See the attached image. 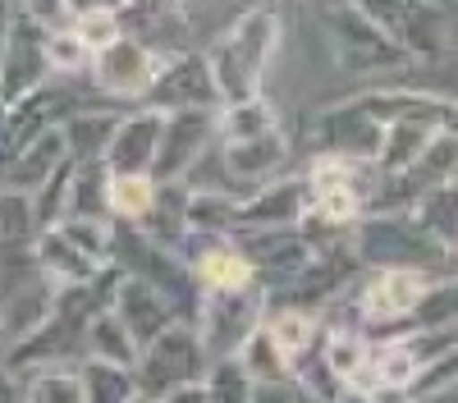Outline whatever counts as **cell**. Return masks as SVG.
<instances>
[{
	"label": "cell",
	"instance_id": "6da1fadb",
	"mask_svg": "<svg viewBox=\"0 0 458 403\" xmlns=\"http://www.w3.org/2000/svg\"><path fill=\"white\" fill-rule=\"evenodd\" d=\"M124 284V271L120 266H101V275L92 284H79V289H60L51 312L37 321L23 340H14L5 348V357H0V366H10V372L19 381H28L32 372H51V366H73L69 357L83 348L88 357V325L110 312L114 293H120Z\"/></svg>",
	"mask_w": 458,
	"mask_h": 403
},
{
	"label": "cell",
	"instance_id": "7a4b0ae2",
	"mask_svg": "<svg viewBox=\"0 0 458 403\" xmlns=\"http://www.w3.org/2000/svg\"><path fill=\"white\" fill-rule=\"evenodd\" d=\"M280 37H284L280 10L261 0V5L243 10L229 23V32H220L207 46V64H211L220 105H239V101L261 97V79H266V69H271V60L280 51Z\"/></svg>",
	"mask_w": 458,
	"mask_h": 403
},
{
	"label": "cell",
	"instance_id": "3957f363",
	"mask_svg": "<svg viewBox=\"0 0 458 403\" xmlns=\"http://www.w3.org/2000/svg\"><path fill=\"white\" fill-rule=\"evenodd\" d=\"M266 284H243V289H207L198 303V335L211 362H229L248 348V340L266 325Z\"/></svg>",
	"mask_w": 458,
	"mask_h": 403
},
{
	"label": "cell",
	"instance_id": "277c9868",
	"mask_svg": "<svg viewBox=\"0 0 458 403\" xmlns=\"http://www.w3.org/2000/svg\"><path fill=\"white\" fill-rule=\"evenodd\" d=\"M211 372V357L202 348V335L193 321H174L157 344H147L138 366H133V381H138V394L161 403L170 399L174 390L183 385H202Z\"/></svg>",
	"mask_w": 458,
	"mask_h": 403
},
{
	"label": "cell",
	"instance_id": "5b68a950",
	"mask_svg": "<svg viewBox=\"0 0 458 403\" xmlns=\"http://www.w3.org/2000/svg\"><path fill=\"white\" fill-rule=\"evenodd\" d=\"M353 252L358 262L371 271H390V266H412V271H427L431 256L449 252L440 248L417 215L403 211H371L353 225Z\"/></svg>",
	"mask_w": 458,
	"mask_h": 403
},
{
	"label": "cell",
	"instance_id": "8992f818",
	"mask_svg": "<svg viewBox=\"0 0 458 403\" xmlns=\"http://www.w3.org/2000/svg\"><path fill=\"white\" fill-rule=\"evenodd\" d=\"M47 32L37 19H28L23 10L10 14L5 32H0V105H19L28 92L47 88L51 69H47Z\"/></svg>",
	"mask_w": 458,
	"mask_h": 403
},
{
	"label": "cell",
	"instance_id": "52a82bcc",
	"mask_svg": "<svg viewBox=\"0 0 458 403\" xmlns=\"http://www.w3.org/2000/svg\"><path fill=\"white\" fill-rule=\"evenodd\" d=\"M326 32H330L335 60L349 69V73H386V69H394V64L408 60V51L394 46L362 10L349 5V0H339V5L326 10Z\"/></svg>",
	"mask_w": 458,
	"mask_h": 403
},
{
	"label": "cell",
	"instance_id": "ba28073f",
	"mask_svg": "<svg viewBox=\"0 0 458 403\" xmlns=\"http://www.w3.org/2000/svg\"><path fill=\"white\" fill-rule=\"evenodd\" d=\"M216 115L220 110H179V115H165L161 152H157V165H151V179L157 183H188L193 179V170L220 147Z\"/></svg>",
	"mask_w": 458,
	"mask_h": 403
},
{
	"label": "cell",
	"instance_id": "9c48e42d",
	"mask_svg": "<svg viewBox=\"0 0 458 403\" xmlns=\"http://www.w3.org/2000/svg\"><path fill=\"white\" fill-rule=\"evenodd\" d=\"M436 289L431 271H412V266H390V271H371L367 284L358 289V325H394L422 312L427 293Z\"/></svg>",
	"mask_w": 458,
	"mask_h": 403
},
{
	"label": "cell",
	"instance_id": "30bf717a",
	"mask_svg": "<svg viewBox=\"0 0 458 403\" xmlns=\"http://www.w3.org/2000/svg\"><path fill=\"white\" fill-rule=\"evenodd\" d=\"M147 110H161V115H179V110H220V92H216V79H211V64H207V51L188 46V51H174L165 55L157 83H151Z\"/></svg>",
	"mask_w": 458,
	"mask_h": 403
},
{
	"label": "cell",
	"instance_id": "8fae6325",
	"mask_svg": "<svg viewBox=\"0 0 458 403\" xmlns=\"http://www.w3.org/2000/svg\"><path fill=\"white\" fill-rule=\"evenodd\" d=\"M312 211V183L308 174H280L261 189L243 193L239 202V220H234V239L252 234V230H289L302 225Z\"/></svg>",
	"mask_w": 458,
	"mask_h": 403
},
{
	"label": "cell",
	"instance_id": "7c38bea8",
	"mask_svg": "<svg viewBox=\"0 0 458 403\" xmlns=\"http://www.w3.org/2000/svg\"><path fill=\"white\" fill-rule=\"evenodd\" d=\"M353 10H362L394 46H403L408 55H436L445 46V28H440V10L427 0H349Z\"/></svg>",
	"mask_w": 458,
	"mask_h": 403
},
{
	"label": "cell",
	"instance_id": "4fadbf2b",
	"mask_svg": "<svg viewBox=\"0 0 458 403\" xmlns=\"http://www.w3.org/2000/svg\"><path fill=\"white\" fill-rule=\"evenodd\" d=\"M234 243L248 256L257 284H266V289L284 284L289 275H298L308 262H317V248H312L308 234H302V225H289V230H252V234H239Z\"/></svg>",
	"mask_w": 458,
	"mask_h": 403
},
{
	"label": "cell",
	"instance_id": "5bb4252c",
	"mask_svg": "<svg viewBox=\"0 0 458 403\" xmlns=\"http://www.w3.org/2000/svg\"><path fill=\"white\" fill-rule=\"evenodd\" d=\"M362 262L358 252H317V262H308L298 275H289L284 284H276L271 293L284 298V307H308V312H326L344 289L358 280Z\"/></svg>",
	"mask_w": 458,
	"mask_h": 403
},
{
	"label": "cell",
	"instance_id": "9a60e30c",
	"mask_svg": "<svg viewBox=\"0 0 458 403\" xmlns=\"http://www.w3.org/2000/svg\"><path fill=\"white\" fill-rule=\"evenodd\" d=\"M161 64H165V55L142 46L138 37H120L114 46L92 55V83L101 92H110V97H138V101H147Z\"/></svg>",
	"mask_w": 458,
	"mask_h": 403
},
{
	"label": "cell",
	"instance_id": "2e32d148",
	"mask_svg": "<svg viewBox=\"0 0 458 403\" xmlns=\"http://www.w3.org/2000/svg\"><path fill=\"white\" fill-rule=\"evenodd\" d=\"M220 152V170H225V183L234 193H252L261 183H271L284 174L289 156H293V142L284 129L266 133V138H248V142H225L216 147Z\"/></svg>",
	"mask_w": 458,
	"mask_h": 403
},
{
	"label": "cell",
	"instance_id": "e0dca14e",
	"mask_svg": "<svg viewBox=\"0 0 458 403\" xmlns=\"http://www.w3.org/2000/svg\"><path fill=\"white\" fill-rule=\"evenodd\" d=\"M69 115H73L69 92H60V88H51V83H47V88H37V92H28L19 105L5 110V120H0V152L19 156L23 147H32L42 133L60 129Z\"/></svg>",
	"mask_w": 458,
	"mask_h": 403
},
{
	"label": "cell",
	"instance_id": "ac0fdd59",
	"mask_svg": "<svg viewBox=\"0 0 458 403\" xmlns=\"http://www.w3.org/2000/svg\"><path fill=\"white\" fill-rule=\"evenodd\" d=\"M110 312L124 321V330L133 335V344H138V348L157 344L174 321H183V316L174 312V303L165 298L161 289H151V284H142V280H129V275H124L120 293H114Z\"/></svg>",
	"mask_w": 458,
	"mask_h": 403
},
{
	"label": "cell",
	"instance_id": "d6986e66",
	"mask_svg": "<svg viewBox=\"0 0 458 403\" xmlns=\"http://www.w3.org/2000/svg\"><path fill=\"white\" fill-rule=\"evenodd\" d=\"M161 129H165V115L161 110H133V115L120 120L110 138V152H106V170L110 174H151L157 165V152H161Z\"/></svg>",
	"mask_w": 458,
	"mask_h": 403
},
{
	"label": "cell",
	"instance_id": "ffe728a7",
	"mask_svg": "<svg viewBox=\"0 0 458 403\" xmlns=\"http://www.w3.org/2000/svg\"><path fill=\"white\" fill-rule=\"evenodd\" d=\"M28 248H32V266L42 271L55 289H79V284H92V280L101 275V266L92 262L83 248H73L60 230H42ZM106 266H110V262H106Z\"/></svg>",
	"mask_w": 458,
	"mask_h": 403
},
{
	"label": "cell",
	"instance_id": "44dd1931",
	"mask_svg": "<svg viewBox=\"0 0 458 403\" xmlns=\"http://www.w3.org/2000/svg\"><path fill=\"white\" fill-rule=\"evenodd\" d=\"M69 161V147H64V133L51 129L42 133L32 147H23L19 156L5 161V179H0V193H19V197H32L42 183Z\"/></svg>",
	"mask_w": 458,
	"mask_h": 403
},
{
	"label": "cell",
	"instance_id": "7402d4cb",
	"mask_svg": "<svg viewBox=\"0 0 458 403\" xmlns=\"http://www.w3.org/2000/svg\"><path fill=\"white\" fill-rule=\"evenodd\" d=\"M266 330H271L276 348L293 362V372H298V362H308L321 348V335H326L321 312H308V307H280V312H271V316H266Z\"/></svg>",
	"mask_w": 458,
	"mask_h": 403
},
{
	"label": "cell",
	"instance_id": "603a6c76",
	"mask_svg": "<svg viewBox=\"0 0 458 403\" xmlns=\"http://www.w3.org/2000/svg\"><path fill=\"white\" fill-rule=\"evenodd\" d=\"M110 179L114 174L106 170V161H73L64 220H110Z\"/></svg>",
	"mask_w": 458,
	"mask_h": 403
},
{
	"label": "cell",
	"instance_id": "cb8c5ba5",
	"mask_svg": "<svg viewBox=\"0 0 458 403\" xmlns=\"http://www.w3.org/2000/svg\"><path fill=\"white\" fill-rule=\"evenodd\" d=\"M124 115H110V110H73V115L60 124L64 147H69V161H106L110 152V138L120 129Z\"/></svg>",
	"mask_w": 458,
	"mask_h": 403
},
{
	"label": "cell",
	"instance_id": "d4e9b609",
	"mask_svg": "<svg viewBox=\"0 0 458 403\" xmlns=\"http://www.w3.org/2000/svg\"><path fill=\"white\" fill-rule=\"evenodd\" d=\"M193 275H198L202 293H207V289H243V284H257V275H252V266H248V256L239 252V243L229 239V234H220V239L198 256Z\"/></svg>",
	"mask_w": 458,
	"mask_h": 403
},
{
	"label": "cell",
	"instance_id": "484cf974",
	"mask_svg": "<svg viewBox=\"0 0 458 403\" xmlns=\"http://www.w3.org/2000/svg\"><path fill=\"white\" fill-rule=\"evenodd\" d=\"M317 357L330 366V372H335L344 385H353V376L362 372L367 357H371V340H367L362 325H330L326 335H321Z\"/></svg>",
	"mask_w": 458,
	"mask_h": 403
},
{
	"label": "cell",
	"instance_id": "4316f807",
	"mask_svg": "<svg viewBox=\"0 0 458 403\" xmlns=\"http://www.w3.org/2000/svg\"><path fill=\"white\" fill-rule=\"evenodd\" d=\"M284 129L280 124V110L266 101V97H252V101H239V105H220L216 115V133H220V147L225 142H248V138H266Z\"/></svg>",
	"mask_w": 458,
	"mask_h": 403
},
{
	"label": "cell",
	"instance_id": "83f0119b",
	"mask_svg": "<svg viewBox=\"0 0 458 403\" xmlns=\"http://www.w3.org/2000/svg\"><path fill=\"white\" fill-rule=\"evenodd\" d=\"M161 197V183L151 174H114L110 179V220L114 225H142Z\"/></svg>",
	"mask_w": 458,
	"mask_h": 403
},
{
	"label": "cell",
	"instance_id": "f1b7e54d",
	"mask_svg": "<svg viewBox=\"0 0 458 403\" xmlns=\"http://www.w3.org/2000/svg\"><path fill=\"white\" fill-rule=\"evenodd\" d=\"M239 202H243V193H234V189H193V197H188V230L234 239Z\"/></svg>",
	"mask_w": 458,
	"mask_h": 403
},
{
	"label": "cell",
	"instance_id": "f546056e",
	"mask_svg": "<svg viewBox=\"0 0 458 403\" xmlns=\"http://www.w3.org/2000/svg\"><path fill=\"white\" fill-rule=\"evenodd\" d=\"M88 357L133 372L138 357H142V348L133 344V335L124 330V321H120V316H114V312H101V316L88 325Z\"/></svg>",
	"mask_w": 458,
	"mask_h": 403
},
{
	"label": "cell",
	"instance_id": "4dcf8cb0",
	"mask_svg": "<svg viewBox=\"0 0 458 403\" xmlns=\"http://www.w3.org/2000/svg\"><path fill=\"white\" fill-rule=\"evenodd\" d=\"M239 366L252 376V385H289L293 381V362L276 348V340H271V330H257V335L248 340V348L239 353Z\"/></svg>",
	"mask_w": 458,
	"mask_h": 403
},
{
	"label": "cell",
	"instance_id": "1f68e13d",
	"mask_svg": "<svg viewBox=\"0 0 458 403\" xmlns=\"http://www.w3.org/2000/svg\"><path fill=\"white\" fill-rule=\"evenodd\" d=\"M79 376H83L88 403H133L138 399V381H133V372H124V366L83 357L79 362Z\"/></svg>",
	"mask_w": 458,
	"mask_h": 403
},
{
	"label": "cell",
	"instance_id": "d6a6232c",
	"mask_svg": "<svg viewBox=\"0 0 458 403\" xmlns=\"http://www.w3.org/2000/svg\"><path fill=\"white\" fill-rule=\"evenodd\" d=\"M23 403H88L79 366H51L23 381Z\"/></svg>",
	"mask_w": 458,
	"mask_h": 403
},
{
	"label": "cell",
	"instance_id": "836d02e7",
	"mask_svg": "<svg viewBox=\"0 0 458 403\" xmlns=\"http://www.w3.org/2000/svg\"><path fill=\"white\" fill-rule=\"evenodd\" d=\"M47 69L51 73H92V51L83 46V37L73 28H55L47 32Z\"/></svg>",
	"mask_w": 458,
	"mask_h": 403
},
{
	"label": "cell",
	"instance_id": "e575fe53",
	"mask_svg": "<svg viewBox=\"0 0 458 403\" xmlns=\"http://www.w3.org/2000/svg\"><path fill=\"white\" fill-rule=\"evenodd\" d=\"M69 28L83 37V46H88L92 55H97V51H106V46H114V42L124 37V19H120V10H101V5L79 10Z\"/></svg>",
	"mask_w": 458,
	"mask_h": 403
},
{
	"label": "cell",
	"instance_id": "d590c367",
	"mask_svg": "<svg viewBox=\"0 0 458 403\" xmlns=\"http://www.w3.org/2000/svg\"><path fill=\"white\" fill-rule=\"evenodd\" d=\"M252 376L239 366V357L229 362H211L207 372V403H252Z\"/></svg>",
	"mask_w": 458,
	"mask_h": 403
},
{
	"label": "cell",
	"instance_id": "8d00e7d4",
	"mask_svg": "<svg viewBox=\"0 0 458 403\" xmlns=\"http://www.w3.org/2000/svg\"><path fill=\"white\" fill-rule=\"evenodd\" d=\"M73 248H83L97 266L110 262V243H114V220H64V225H55Z\"/></svg>",
	"mask_w": 458,
	"mask_h": 403
},
{
	"label": "cell",
	"instance_id": "74e56055",
	"mask_svg": "<svg viewBox=\"0 0 458 403\" xmlns=\"http://www.w3.org/2000/svg\"><path fill=\"white\" fill-rule=\"evenodd\" d=\"M458 385V344L440 357V362H431L422 376H417V385L408 390V399L412 403H431V399H440L445 390H454Z\"/></svg>",
	"mask_w": 458,
	"mask_h": 403
},
{
	"label": "cell",
	"instance_id": "f35d334b",
	"mask_svg": "<svg viewBox=\"0 0 458 403\" xmlns=\"http://www.w3.org/2000/svg\"><path fill=\"white\" fill-rule=\"evenodd\" d=\"M28 19H37V23H42V28H69L73 23V14H79V10H73V0H23V5H19Z\"/></svg>",
	"mask_w": 458,
	"mask_h": 403
},
{
	"label": "cell",
	"instance_id": "ab89813d",
	"mask_svg": "<svg viewBox=\"0 0 458 403\" xmlns=\"http://www.w3.org/2000/svg\"><path fill=\"white\" fill-rule=\"evenodd\" d=\"M252 403H298L293 381H289V385H257V390H252Z\"/></svg>",
	"mask_w": 458,
	"mask_h": 403
},
{
	"label": "cell",
	"instance_id": "60d3db41",
	"mask_svg": "<svg viewBox=\"0 0 458 403\" xmlns=\"http://www.w3.org/2000/svg\"><path fill=\"white\" fill-rule=\"evenodd\" d=\"M161 403H207V381H202V385H183V390H174V394L161 399Z\"/></svg>",
	"mask_w": 458,
	"mask_h": 403
},
{
	"label": "cell",
	"instance_id": "b9f144b4",
	"mask_svg": "<svg viewBox=\"0 0 458 403\" xmlns=\"http://www.w3.org/2000/svg\"><path fill=\"white\" fill-rule=\"evenodd\" d=\"M92 5H101V10H124V0H73V10H92Z\"/></svg>",
	"mask_w": 458,
	"mask_h": 403
},
{
	"label": "cell",
	"instance_id": "7bdbcfd3",
	"mask_svg": "<svg viewBox=\"0 0 458 403\" xmlns=\"http://www.w3.org/2000/svg\"><path fill=\"white\" fill-rule=\"evenodd\" d=\"M124 5H183V0H124Z\"/></svg>",
	"mask_w": 458,
	"mask_h": 403
},
{
	"label": "cell",
	"instance_id": "ee69618b",
	"mask_svg": "<svg viewBox=\"0 0 458 403\" xmlns=\"http://www.w3.org/2000/svg\"><path fill=\"white\" fill-rule=\"evenodd\" d=\"M339 403H371V394H358V390H349V394H344Z\"/></svg>",
	"mask_w": 458,
	"mask_h": 403
},
{
	"label": "cell",
	"instance_id": "f6af8a7d",
	"mask_svg": "<svg viewBox=\"0 0 458 403\" xmlns=\"http://www.w3.org/2000/svg\"><path fill=\"white\" fill-rule=\"evenodd\" d=\"M0 344H5V321H0Z\"/></svg>",
	"mask_w": 458,
	"mask_h": 403
},
{
	"label": "cell",
	"instance_id": "bcb514c9",
	"mask_svg": "<svg viewBox=\"0 0 458 403\" xmlns=\"http://www.w3.org/2000/svg\"><path fill=\"white\" fill-rule=\"evenodd\" d=\"M133 403H151V399H142V394H138V399H133Z\"/></svg>",
	"mask_w": 458,
	"mask_h": 403
},
{
	"label": "cell",
	"instance_id": "7dc6e473",
	"mask_svg": "<svg viewBox=\"0 0 458 403\" xmlns=\"http://www.w3.org/2000/svg\"><path fill=\"white\" fill-rule=\"evenodd\" d=\"M266 5H271V0H266Z\"/></svg>",
	"mask_w": 458,
	"mask_h": 403
}]
</instances>
